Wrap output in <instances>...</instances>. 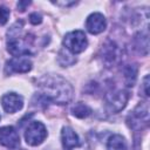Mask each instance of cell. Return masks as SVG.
<instances>
[{
	"instance_id": "6da1fadb",
	"label": "cell",
	"mask_w": 150,
	"mask_h": 150,
	"mask_svg": "<svg viewBox=\"0 0 150 150\" xmlns=\"http://www.w3.org/2000/svg\"><path fill=\"white\" fill-rule=\"evenodd\" d=\"M40 95L45 101L59 104L68 103L73 97V87L60 75H47L39 81Z\"/></svg>"
},
{
	"instance_id": "7a4b0ae2",
	"label": "cell",
	"mask_w": 150,
	"mask_h": 150,
	"mask_svg": "<svg viewBox=\"0 0 150 150\" xmlns=\"http://www.w3.org/2000/svg\"><path fill=\"white\" fill-rule=\"evenodd\" d=\"M63 46L67 50L73 54H79L83 52L88 46V40L82 30H73L66 34L63 39Z\"/></svg>"
},
{
	"instance_id": "3957f363",
	"label": "cell",
	"mask_w": 150,
	"mask_h": 150,
	"mask_svg": "<svg viewBox=\"0 0 150 150\" xmlns=\"http://www.w3.org/2000/svg\"><path fill=\"white\" fill-rule=\"evenodd\" d=\"M46 137H47L46 127L41 122H38V121L32 122L25 131V138H26L27 144L33 145V146L41 144Z\"/></svg>"
},
{
	"instance_id": "277c9868",
	"label": "cell",
	"mask_w": 150,
	"mask_h": 150,
	"mask_svg": "<svg viewBox=\"0 0 150 150\" xmlns=\"http://www.w3.org/2000/svg\"><path fill=\"white\" fill-rule=\"evenodd\" d=\"M128 98H129V95L124 90H118V91H114V93L108 94L105 96L107 110L109 112H118V111H121L125 107V104L128 102Z\"/></svg>"
},
{
	"instance_id": "5b68a950",
	"label": "cell",
	"mask_w": 150,
	"mask_h": 150,
	"mask_svg": "<svg viewBox=\"0 0 150 150\" xmlns=\"http://www.w3.org/2000/svg\"><path fill=\"white\" fill-rule=\"evenodd\" d=\"M32 69V61L27 55L22 56H14L9 61H7L5 67V73L13 74V73H27Z\"/></svg>"
},
{
	"instance_id": "8992f818",
	"label": "cell",
	"mask_w": 150,
	"mask_h": 150,
	"mask_svg": "<svg viewBox=\"0 0 150 150\" xmlns=\"http://www.w3.org/2000/svg\"><path fill=\"white\" fill-rule=\"evenodd\" d=\"M1 105L6 112L14 114L22 108L23 98H22V96L18 95L15 93H8L1 97Z\"/></svg>"
},
{
	"instance_id": "52a82bcc",
	"label": "cell",
	"mask_w": 150,
	"mask_h": 150,
	"mask_svg": "<svg viewBox=\"0 0 150 150\" xmlns=\"http://www.w3.org/2000/svg\"><path fill=\"white\" fill-rule=\"evenodd\" d=\"M0 144L9 149H14L20 144L19 134L13 127L0 128Z\"/></svg>"
},
{
	"instance_id": "ba28073f",
	"label": "cell",
	"mask_w": 150,
	"mask_h": 150,
	"mask_svg": "<svg viewBox=\"0 0 150 150\" xmlns=\"http://www.w3.org/2000/svg\"><path fill=\"white\" fill-rule=\"evenodd\" d=\"M107 27V21L103 14L101 13H93L87 18L86 28L91 34H100Z\"/></svg>"
},
{
	"instance_id": "9c48e42d",
	"label": "cell",
	"mask_w": 150,
	"mask_h": 150,
	"mask_svg": "<svg viewBox=\"0 0 150 150\" xmlns=\"http://www.w3.org/2000/svg\"><path fill=\"white\" fill-rule=\"evenodd\" d=\"M131 117V122L130 125L131 128L135 129L136 124L138 125V128L141 127V124H148L149 122V107L146 103L139 104L130 115Z\"/></svg>"
},
{
	"instance_id": "30bf717a",
	"label": "cell",
	"mask_w": 150,
	"mask_h": 150,
	"mask_svg": "<svg viewBox=\"0 0 150 150\" xmlns=\"http://www.w3.org/2000/svg\"><path fill=\"white\" fill-rule=\"evenodd\" d=\"M61 141H62L63 150H73L74 148L80 145V139H79L76 132L69 127H63L62 128Z\"/></svg>"
},
{
	"instance_id": "8fae6325",
	"label": "cell",
	"mask_w": 150,
	"mask_h": 150,
	"mask_svg": "<svg viewBox=\"0 0 150 150\" xmlns=\"http://www.w3.org/2000/svg\"><path fill=\"white\" fill-rule=\"evenodd\" d=\"M107 146H108V150H128L127 141L124 139L123 136L117 134L109 137Z\"/></svg>"
},
{
	"instance_id": "7c38bea8",
	"label": "cell",
	"mask_w": 150,
	"mask_h": 150,
	"mask_svg": "<svg viewBox=\"0 0 150 150\" xmlns=\"http://www.w3.org/2000/svg\"><path fill=\"white\" fill-rule=\"evenodd\" d=\"M71 112H73L74 116H76V117H79V118H84V117H87V116L90 115L91 109H90L87 104H84V103H82V102H79V103H76V104L71 108Z\"/></svg>"
},
{
	"instance_id": "4fadbf2b",
	"label": "cell",
	"mask_w": 150,
	"mask_h": 150,
	"mask_svg": "<svg viewBox=\"0 0 150 150\" xmlns=\"http://www.w3.org/2000/svg\"><path fill=\"white\" fill-rule=\"evenodd\" d=\"M124 82L128 87H132L137 77V68L135 66H128L124 68Z\"/></svg>"
},
{
	"instance_id": "5bb4252c",
	"label": "cell",
	"mask_w": 150,
	"mask_h": 150,
	"mask_svg": "<svg viewBox=\"0 0 150 150\" xmlns=\"http://www.w3.org/2000/svg\"><path fill=\"white\" fill-rule=\"evenodd\" d=\"M9 18V9L5 6L0 7V25H5Z\"/></svg>"
},
{
	"instance_id": "9a60e30c",
	"label": "cell",
	"mask_w": 150,
	"mask_h": 150,
	"mask_svg": "<svg viewBox=\"0 0 150 150\" xmlns=\"http://www.w3.org/2000/svg\"><path fill=\"white\" fill-rule=\"evenodd\" d=\"M29 21H30V23H33V25L41 23L42 16H41L40 14H38V13H32V14L29 15Z\"/></svg>"
},
{
	"instance_id": "2e32d148",
	"label": "cell",
	"mask_w": 150,
	"mask_h": 150,
	"mask_svg": "<svg viewBox=\"0 0 150 150\" xmlns=\"http://www.w3.org/2000/svg\"><path fill=\"white\" fill-rule=\"evenodd\" d=\"M143 87H144V95H145V96H149V90H148V87H149V76H148V75L144 77Z\"/></svg>"
},
{
	"instance_id": "e0dca14e",
	"label": "cell",
	"mask_w": 150,
	"mask_h": 150,
	"mask_svg": "<svg viewBox=\"0 0 150 150\" xmlns=\"http://www.w3.org/2000/svg\"><path fill=\"white\" fill-rule=\"evenodd\" d=\"M29 4H30L29 1H19V2H18V9L21 11V12H23V11L26 9V7H27Z\"/></svg>"
},
{
	"instance_id": "ac0fdd59",
	"label": "cell",
	"mask_w": 150,
	"mask_h": 150,
	"mask_svg": "<svg viewBox=\"0 0 150 150\" xmlns=\"http://www.w3.org/2000/svg\"><path fill=\"white\" fill-rule=\"evenodd\" d=\"M0 118H1V117H0Z\"/></svg>"
}]
</instances>
